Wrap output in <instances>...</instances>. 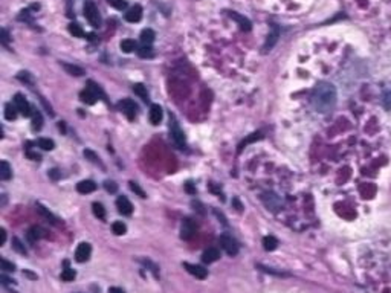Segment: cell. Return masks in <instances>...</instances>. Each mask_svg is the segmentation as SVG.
<instances>
[{
    "label": "cell",
    "instance_id": "cell-41",
    "mask_svg": "<svg viewBox=\"0 0 391 293\" xmlns=\"http://www.w3.org/2000/svg\"><path fill=\"white\" fill-rule=\"evenodd\" d=\"M139 55H141V57H151V55H153L151 46H150V44H144V48H141V49H139Z\"/></svg>",
    "mask_w": 391,
    "mask_h": 293
},
{
    "label": "cell",
    "instance_id": "cell-20",
    "mask_svg": "<svg viewBox=\"0 0 391 293\" xmlns=\"http://www.w3.org/2000/svg\"><path fill=\"white\" fill-rule=\"evenodd\" d=\"M261 137H263V134H261L260 131H257V133H252V134H251V136H249V137H246V139H245V141H242V142H240V145H239V153H242V150H243V148H245V147H246L248 144H251V142H255V141H260V139H261Z\"/></svg>",
    "mask_w": 391,
    "mask_h": 293
},
{
    "label": "cell",
    "instance_id": "cell-17",
    "mask_svg": "<svg viewBox=\"0 0 391 293\" xmlns=\"http://www.w3.org/2000/svg\"><path fill=\"white\" fill-rule=\"evenodd\" d=\"M278 37H280V29H278V26H272V33L269 34L268 40H266V43H264V49L269 51L271 48H274V44L278 41Z\"/></svg>",
    "mask_w": 391,
    "mask_h": 293
},
{
    "label": "cell",
    "instance_id": "cell-2",
    "mask_svg": "<svg viewBox=\"0 0 391 293\" xmlns=\"http://www.w3.org/2000/svg\"><path fill=\"white\" fill-rule=\"evenodd\" d=\"M84 17L87 19V22H89L92 26L98 28V26L101 25L100 12H98L97 6L93 5L92 2H86V3H84Z\"/></svg>",
    "mask_w": 391,
    "mask_h": 293
},
{
    "label": "cell",
    "instance_id": "cell-50",
    "mask_svg": "<svg viewBox=\"0 0 391 293\" xmlns=\"http://www.w3.org/2000/svg\"><path fill=\"white\" fill-rule=\"evenodd\" d=\"M51 177H52V179H58V173H57V169H52V171H51Z\"/></svg>",
    "mask_w": 391,
    "mask_h": 293
},
{
    "label": "cell",
    "instance_id": "cell-22",
    "mask_svg": "<svg viewBox=\"0 0 391 293\" xmlns=\"http://www.w3.org/2000/svg\"><path fill=\"white\" fill-rule=\"evenodd\" d=\"M36 208H37V211H38V212L43 215L44 219H48V222H51V223H57V217H55V215H54L52 212H49V211L46 209L43 205L37 203V205H36Z\"/></svg>",
    "mask_w": 391,
    "mask_h": 293
},
{
    "label": "cell",
    "instance_id": "cell-33",
    "mask_svg": "<svg viewBox=\"0 0 391 293\" xmlns=\"http://www.w3.org/2000/svg\"><path fill=\"white\" fill-rule=\"evenodd\" d=\"M75 276H76V273H75V270L71 269V267H66L63 272H61V280L66 281V283L73 281V280H75Z\"/></svg>",
    "mask_w": 391,
    "mask_h": 293
},
{
    "label": "cell",
    "instance_id": "cell-34",
    "mask_svg": "<svg viewBox=\"0 0 391 293\" xmlns=\"http://www.w3.org/2000/svg\"><path fill=\"white\" fill-rule=\"evenodd\" d=\"M87 84H89L87 87H89V89H90V90H92V92H93V94H95V95H97L98 98H103V99H106V95H104V92H103V89H101V87H100V86H98L97 83H93V81H89Z\"/></svg>",
    "mask_w": 391,
    "mask_h": 293
},
{
    "label": "cell",
    "instance_id": "cell-28",
    "mask_svg": "<svg viewBox=\"0 0 391 293\" xmlns=\"http://www.w3.org/2000/svg\"><path fill=\"white\" fill-rule=\"evenodd\" d=\"M63 67H65V70H66L68 73H71V75H73V76H81V75L84 73V70H83L81 67H78V66H75V65L63 63Z\"/></svg>",
    "mask_w": 391,
    "mask_h": 293
},
{
    "label": "cell",
    "instance_id": "cell-40",
    "mask_svg": "<svg viewBox=\"0 0 391 293\" xmlns=\"http://www.w3.org/2000/svg\"><path fill=\"white\" fill-rule=\"evenodd\" d=\"M130 190H132L133 193H136L141 198H144V197H145V193L142 191V188H141L136 182H130Z\"/></svg>",
    "mask_w": 391,
    "mask_h": 293
},
{
    "label": "cell",
    "instance_id": "cell-29",
    "mask_svg": "<svg viewBox=\"0 0 391 293\" xmlns=\"http://www.w3.org/2000/svg\"><path fill=\"white\" fill-rule=\"evenodd\" d=\"M37 145L41 150H46V151L54 150V141L52 139H48V137H40V139L37 141Z\"/></svg>",
    "mask_w": 391,
    "mask_h": 293
},
{
    "label": "cell",
    "instance_id": "cell-21",
    "mask_svg": "<svg viewBox=\"0 0 391 293\" xmlns=\"http://www.w3.org/2000/svg\"><path fill=\"white\" fill-rule=\"evenodd\" d=\"M277 246H278V241H277L275 237L268 235V237H264V238H263V248H264L266 251H274V249H277Z\"/></svg>",
    "mask_w": 391,
    "mask_h": 293
},
{
    "label": "cell",
    "instance_id": "cell-3",
    "mask_svg": "<svg viewBox=\"0 0 391 293\" xmlns=\"http://www.w3.org/2000/svg\"><path fill=\"white\" fill-rule=\"evenodd\" d=\"M170 134H171V137H173L175 144H176L179 148H183V147H185L186 139H185L183 130L180 129V126L178 124V121H175V119L171 121V124H170Z\"/></svg>",
    "mask_w": 391,
    "mask_h": 293
},
{
    "label": "cell",
    "instance_id": "cell-30",
    "mask_svg": "<svg viewBox=\"0 0 391 293\" xmlns=\"http://www.w3.org/2000/svg\"><path fill=\"white\" fill-rule=\"evenodd\" d=\"M154 40V33L151 29H144L142 33H141V41L144 44H151Z\"/></svg>",
    "mask_w": 391,
    "mask_h": 293
},
{
    "label": "cell",
    "instance_id": "cell-27",
    "mask_svg": "<svg viewBox=\"0 0 391 293\" xmlns=\"http://www.w3.org/2000/svg\"><path fill=\"white\" fill-rule=\"evenodd\" d=\"M12 249L17 252V254H20V255H26L28 254V251H26V248H25V244L22 243V240L20 238H17V237H14L12 238Z\"/></svg>",
    "mask_w": 391,
    "mask_h": 293
},
{
    "label": "cell",
    "instance_id": "cell-9",
    "mask_svg": "<svg viewBox=\"0 0 391 293\" xmlns=\"http://www.w3.org/2000/svg\"><path fill=\"white\" fill-rule=\"evenodd\" d=\"M183 267L186 269V272L191 273L193 276H196V278H199V280H205L207 276H208L207 269H203L202 266H196V264H190V263H183Z\"/></svg>",
    "mask_w": 391,
    "mask_h": 293
},
{
    "label": "cell",
    "instance_id": "cell-51",
    "mask_svg": "<svg viewBox=\"0 0 391 293\" xmlns=\"http://www.w3.org/2000/svg\"><path fill=\"white\" fill-rule=\"evenodd\" d=\"M186 191H188V193H196V190L191 188V183H186Z\"/></svg>",
    "mask_w": 391,
    "mask_h": 293
},
{
    "label": "cell",
    "instance_id": "cell-35",
    "mask_svg": "<svg viewBox=\"0 0 391 293\" xmlns=\"http://www.w3.org/2000/svg\"><path fill=\"white\" fill-rule=\"evenodd\" d=\"M112 229H113V232L116 235H124V234H126V230H127V226L124 225L122 222H115L112 225Z\"/></svg>",
    "mask_w": 391,
    "mask_h": 293
},
{
    "label": "cell",
    "instance_id": "cell-43",
    "mask_svg": "<svg viewBox=\"0 0 391 293\" xmlns=\"http://www.w3.org/2000/svg\"><path fill=\"white\" fill-rule=\"evenodd\" d=\"M84 156H86V158H89V161H92L93 163H101L97 154H95V153H92V151H89V150H86V151H84Z\"/></svg>",
    "mask_w": 391,
    "mask_h": 293
},
{
    "label": "cell",
    "instance_id": "cell-36",
    "mask_svg": "<svg viewBox=\"0 0 391 293\" xmlns=\"http://www.w3.org/2000/svg\"><path fill=\"white\" fill-rule=\"evenodd\" d=\"M43 126V118L38 112H34L33 113V129L34 130H40Z\"/></svg>",
    "mask_w": 391,
    "mask_h": 293
},
{
    "label": "cell",
    "instance_id": "cell-5",
    "mask_svg": "<svg viewBox=\"0 0 391 293\" xmlns=\"http://www.w3.org/2000/svg\"><path fill=\"white\" fill-rule=\"evenodd\" d=\"M90 254H92V246L89 243H80L75 251V260L78 263H86L90 258Z\"/></svg>",
    "mask_w": 391,
    "mask_h": 293
},
{
    "label": "cell",
    "instance_id": "cell-32",
    "mask_svg": "<svg viewBox=\"0 0 391 293\" xmlns=\"http://www.w3.org/2000/svg\"><path fill=\"white\" fill-rule=\"evenodd\" d=\"M69 33L73 35V37H78V38H81V37H84V31H83V28L78 25V23H71L69 25Z\"/></svg>",
    "mask_w": 391,
    "mask_h": 293
},
{
    "label": "cell",
    "instance_id": "cell-6",
    "mask_svg": "<svg viewBox=\"0 0 391 293\" xmlns=\"http://www.w3.org/2000/svg\"><path fill=\"white\" fill-rule=\"evenodd\" d=\"M14 105L17 107V110H19L23 116H31V115L34 113L33 109H31L29 102H28V101L25 99V97L20 95V94H17V95L14 97Z\"/></svg>",
    "mask_w": 391,
    "mask_h": 293
},
{
    "label": "cell",
    "instance_id": "cell-11",
    "mask_svg": "<svg viewBox=\"0 0 391 293\" xmlns=\"http://www.w3.org/2000/svg\"><path fill=\"white\" fill-rule=\"evenodd\" d=\"M116 208H118L119 214H122V215H130L133 212V205L130 203V200L127 197H119L116 200Z\"/></svg>",
    "mask_w": 391,
    "mask_h": 293
},
{
    "label": "cell",
    "instance_id": "cell-45",
    "mask_svg": "<svg viewBox=\"0 0 391 293\" xmlns=\"http://www.w3.org/2000/svg\"><path fill=\"white\" fill-rule=\"evenodd\" d=\"M19 78H20L22 81H26V83H33V80H31V76H29L26 72H20V73H19Z\"/></svg>",
    "mask_w": 391,
    "mask_h": 293
},
{
    "label": "cell",
    "instance_id": "cell-10",
    "mask_svg": "<svg viewBox=\"0 0 391 293\" xmlns=\"http://www.w3.org/2000/svg\"><path fill=\"white\" fill-rule=\"evenodd\" d=\"M263 202H264V205L268 206V208H271V209H278L281 205H283V202H281V198L277 195V194H274V193H269V194H264L263 195Z\"/></svg>",
    "mask_w": 391,
    "mask_h": 293
},
{
    "label": "cell",
    "instance_id": "cell-48",
    "mask_svg": "<svg viewBox=\"0 0 391 293\" xmlns=\"http://www.w3.org/2000/svg\"><path fill=\"white\" fill-rule=\"evenodd\" d=\"M28 156H29L31 159H33V161H38V159H40L38 154H36V153H33V151H28Z\"/></svg>",
    "mask_w": 391,
    "mask_h": 293
},
{
    "label": "cell",
    "instance_id": "cell-49",
    "mask_svg": "<svg viewBox=\"0 0 391 293\" xmlns=\"http://www.w3.org/2000/svg\"><path fill=\"white\" fill-rule=\"evenodd\" d=\"M108 293H124V290L119 287H110L108 289Z\"/></svg>",
    "mask_w": 391,
    "mask_h": 293
},
{
    "label": "cell",
    "instance_id": "cell-14",
    "mask_svg": "<svg viewBox=\"0 0 391 293\" xmlns=\"http://www.w3.org/2000/svg\"><path fill=\"white\" fill-rule=\"evenodd\" d=\"M97 190V183L93 180H81L76 185V191L80 194H90Z\"/></svg>",
    "mask_w": 391,
    "mask_h": 293
},
{
    "label": "cell",
    "instance_id": "cell-24",
    "mask_svg": "<svg viewBox=\"0 0 391 293\" xmlns=\"http://www.w3.org/2000/svg\"><path fill=\"white\" fill-rule=\"evenodd\" d=\"M121 49H122V52H126V54L133 52L136 49V41L135 40H130V38L122 40L121 41Z\"/></svg>",
    "mask_w": 391,
    "mask_h": 293
},
{
    "label": "cell",
    "instance_id": "cell-31",
    "mask_svg": "<svg viewBox=\"0 0 391 293\" xmlns=\"http://www.w3.org/2000/svg\"><path fill=\"white\" fill-rule=\"evenodd\" d=\"M92 211H93V214H95V217H98L100 220H106V209L101 203H93Z\"/></svg>",
    "mask_w": 391,
    "mask_h": 293
},
{
    "label": "cell",
    "instance_id": "cell-39",
    "mask_svg": "<svg viewBox=\"0 0 391 293\" xmlns=\"http://www.w3.org/2000/svg\"><path fill=\"white\" fill-rule=\"evenodd\" d=\"M104 188L107 193H116L118 191V185L113 180H106L104 182Z\"/></svg>",
    "mask_w": 391,
    "mask_h": 293
},
{
    "label": "cell",
    "instance_id": "cell-38",
    "mask_svg": "<svg viewBox=\"0 0 391 293\" xmlns=\"http://www.w3.org/2000/svg\"><path fill=\"white\" fill-rule=\"evenodd\" d=\"M257 267L261 269V270L266 272V273H272V275H277V276H287V275H289V273H284V272L275 270V269H272V267H264V266H261V264H258Z\"/></svg>",
    "mask_w": 391,
    "mask_h": 293
},
{
    "label": "cell",
    "instance_id": "cell-19",
    "mask_svg": "<svg viewBox=\"0 0 391 293\" xmlns=\"http://www.w3.org/2000/svg\"><path fill=\"white\" fill-rule=\"evenodd\" d=\"M11 177H12V169H11L9 163L6 161H2V163H0V179L9 180Z\"/></svg>",
    "mask_w": 391,
    "mask_h": 293
},
{
    "label": "cell",
    "instance_id": "cell-18",
    "mask_svg": "<svg viewBox=\"0 0 391 293\" xmlns=\"http://www.w3.org/2000/svg\"><path fill=\"white\" fill-rule=\"evenodd\" d=\"M80 98H81V101H83V102H86V104H90V105H92V104H95V102H97V99H98V97H97L95 94H93V92H92L89 87H87L86 90H83V92H81V94H80Z\"/></svg>",
    "mask_w": 391,
    "mask_h": 293
},
{
    "label": "cell",
    "instance_id": "cell-26",
    "mask_svg": "<svg viewBox=\"0 0 391 293\" xmlns=\"http://www.w3.org/2000/svg\"><path fill=\"white\" fill-rule=\"evenodd\" d=\"M43 235H44V230H43L41 228H37V226L31 228V229H29V232H28V238H29L31 241H36V240L41 238Z\"/></svg>",
    "mask_w": 391,
    "mask_h": 293
},
{
    "label": "cell",
    "instance_id": "cell-47",
    "mask_svg": "<svg viewBox=\"0 0 391 293\" xmlns=\"http://www.w3.org/2000/svg\"><path fill=\"white\" fill-rule=\"evenodd\" d=\"M8 33H6V29H2V43L3 44H8Z\"/></svg>",
    "mask_w": 391,
    "mask_h": 293
},
{
    "label": "cell",
    "instance_id": "cell-42",
    "mask_svg": "<svg viewBox=\"0 0 391 293\" xmlns=\"http://www.w3.org/2000/svg\"><path fill=\"white\" fill-rule=\"evenodd\" d=\"M382 102H384V107L388 110H391V90L390 92H385V95L382 98Z\"/></svg>",
    "mask_w": 391,
    "mask_h": 293
},
{
    "label": "cell",
    "instance_id": "cell-4",
    "mask_svg": "<svg viewBox=\"0 0 391 293\" xmlns=\"http://www.w3.org/2000/svg\"><path fill=\"white\" fill-rule=\"evenodd\" d=\"M220 246L229 257H236L239 254V243L234 240L232 237H229V235H222L220 237Z\"/></svg>",
    "mask_w": 391,
    "mask_h": 293
},
{
    "label": "cell",
    "instance_id": "cell-8",
    "mask_svg": "<svg viewBox=\"0 0 391 293\" xmlns=\"http://www.w3.org/2000/svg\"><path fill=\"white\" fill-rule=\"evenodd\" d=\"M196 234V225L191 219H185L180 225V238L190 240Z\"/></svg>",
    "mask_w": 391,
    "mask_h": 293
},
{
    "label": "cell",
    "instance_id": "cell-1",
    "mask_svg": "<svg viewBox=\"0 0 391 293\" xmlns=\"http://www.w3.org/2000/svg\"><path fill=\"white\" fill-rule=\"evenodd\" d=\"M336 102V89L330 83H320L312 94V104L318 112H328Z\"/></svg>",
    "mask_w": 391,
    "mask_h": 293
},
{
    "label": "cell",
    "instance_id": "cell-12",
    "mask_svg": "<svg viewBox=\"0 0 391 293\" xmlns=\"http://www.w3.org/2000/svg\"><path fill=\"white\" fill-rule=\"evenodd\" d=\"M141 19H142V8H141L139 5H135L133 8H130L126 12V20L130 23H138Z\"/></svg>",
    "mask_w": 391,
    "mask_h": 293
},
{
    "label": "cell",
    "instance_id": "cell-25",
    "mask_svg": "<svg viewBox=\"0 0 391 293\" xmlns=\"http://www.w3.org/2000/svg\"><path fill=\"white\" fill-rule=\"evenodd\" d=\"M17 107H15L14 104H6L5 105V119L8 121H14L15 118H17Z\"/></svg>",
    "mask_w": 391,
    "mask_h": 293
},
{
    "label": "cell",
    "instance_id": "cell-23",
    "mask_svg": "<svg viewBox=\"0 0 391 293\" xmlns=\"http://www.w3.org/2000/svg\"><path fill=\"white\" fill-rule=\"evenodd\" d=\"M133 92L142 101H147L148 99V92H147V87L144 84H135L133 86Z\"/></svg>",
    "mask_w": 391,
    "mask_h": 293
},
{
    "label": "cell",
    "instance_id": "cell-7",
    "mask_svg": "<svg viewBox=\"0 0 391 293\" xmlns=\"http://www.w3.org/2000/svg\"><path fill=\"white\" fill-rule=\"evenodd\" d=\"M118 109L126 115L130 121L135 119V115H136V104L132 101V99H122L118 102Z\"/></svg>",
    "mask_w": 391,
    "mask_h": 293
},
{
    "label": "cell",
    "instance_id": "cell-46",
    "mask_svg": "<svg viewBox=\"0 0 391 293\" xmlns=\"http://www.w3.org/2000/svg\"><path fill=\"white\" fill-rule=\"evenodd\" d=\"M6 243V230L0 229V246H3Z\"/></svg>",
    "mask_w": 391,
    "mask_h": 293
},
{
    "label": "cell",
    "instance_id": "cell-16",
    "mask_svg": "<svg viewBox=\"0 0 391 293\" xmlns=\"http://www.w3.org/2000/svg\"><path fill=\"white\" fill-rule=\"evenodd\" d=\"M228 15H229V17H231L232 20H236V22L240 25L242 29H245V31H249V29H251V22H249L246 17H243V15H240V14H237V12H234V11H231Z\"/></svg>",
    "mask_w": 391,
    "mask_h": 293
},
{
    "label": "cell",
    "instance_id": "cell-13",
    "mask_svg": "<svg viewBox=\"0 0 391 293\" xmlns=\"http://www.w3.org/2000/svg\"><path fill=\"white\" fill-rule=\"evenodd\" d=\"M150 122L153 126H158L159 122L162 121V107L159 104H153L150 107Z\"/></svg>",
    "mask_w": 391,
    "mask_h": 293
},
{
    "label": "cell",
    "instance_id": "cell-44",
    "mask_svg": "<svg viewBox=\"0 0 391 293\" xmlns=\"http://www.w3.org/2000/svg\"><path fill=\"white\" fill-rule=\"evenodd\" d=\"M2 269L6 270V272H14L15 266L12 263H9V261H6V260H2Z\"/></svg>",
    "mask_w": 391,
    "mask_h": 293
},
{
    "label": "cell",
    "instance_id": "cell-15",
    "mask_svg": "<svg viewBox=\"0 0 391 293\" xmlns=\"http://www.w3.org/2000/svg\"><path fill=\"white\" fill-rule=\"evenodd\" d=\"M218 258H220V252H218V249H215V248H208L202 255L203 263H208V264L214 263V261H217Z\"/></svg>",
    "mask_w": 391,
    "mask_h": 293
},
{
    "label": "cell",
    "instance_id": "cell-37",
    "mask_svg": "<svg viewBox=\"0 0 391 293\" xmlns=\"http://www.w3.org/2000/svg\"><path fill=\"white\" fill-rule=\"evenodd\" d=\"M107 2H108V5H110V6H113V8L119 9V11L127 8V3L124 2V0H107Z\"/></svg>",
    "mask_w": 391,
    "mask_h": 293
}]
</instances>
